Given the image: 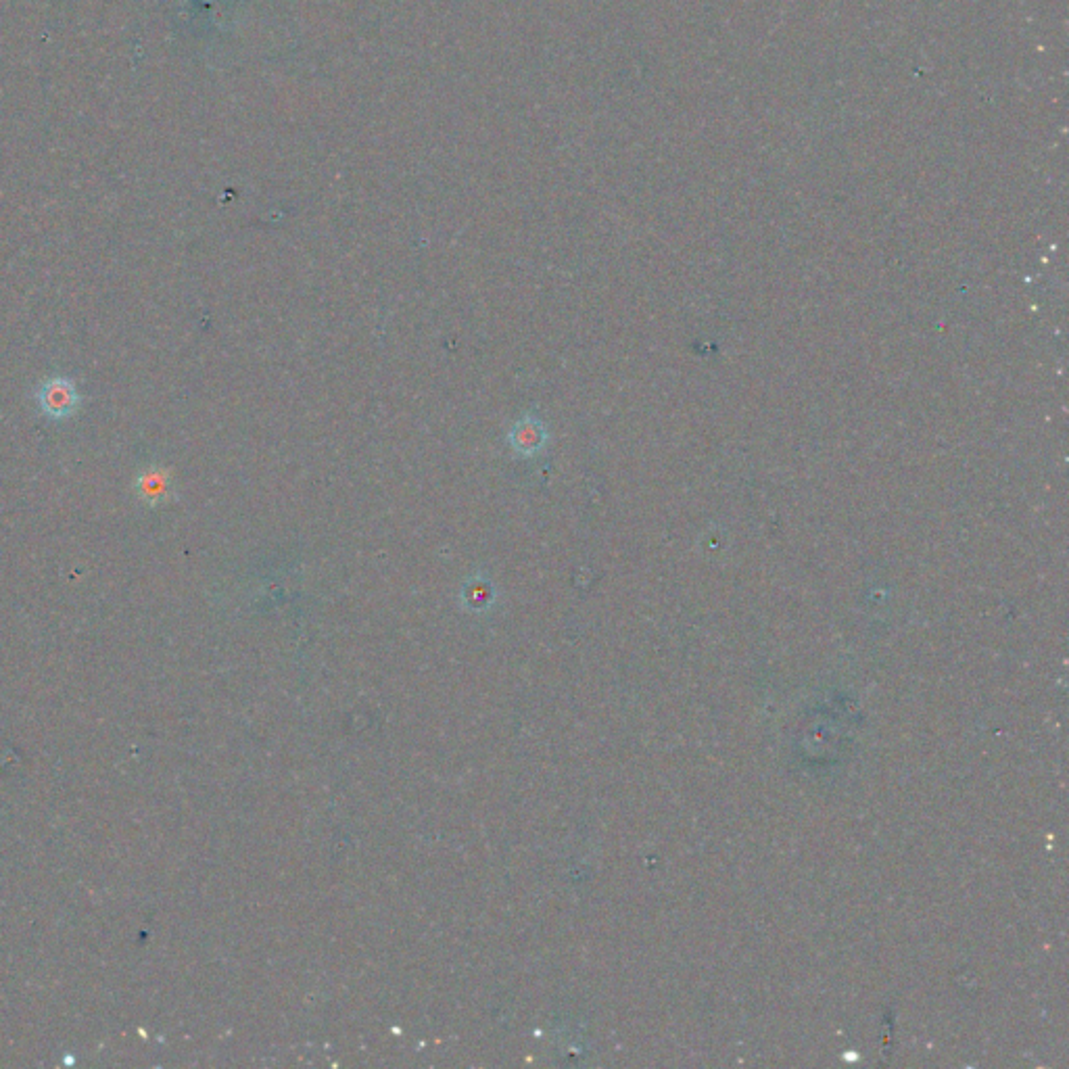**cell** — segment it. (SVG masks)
<instances>
[{"instance_id":"cell-2","label":"cell","mask_w":1069,"mask_h":1069,"mask_svg":"<svg viewBox=\"0 0 1069 1069\" xmlns=\"http://www.w3.org/2000/svg\"><path fill=\"white\" fill-rule=\"evenodd\" d=\"M508 441L518 456L537 458L541 451L548 447L550 435L545 424L535 414H525L512 424Z\"/></svg>"},{"instance_id":"cell-1","label":"cell","mask_w":1069,"mask_h":1069,"mask_svg":"<svg viewBox=\"0 0 1069 1069\" xmlns=\"http://www.w3.org/2000/svg\"><path fill=\"white\" fill-rule=\"evenodd\" d=\"M36 399H38L42 414L49 416L51 420H65L69 416H74L82 403V397L76 389L74 380L63 378V376L44 380L42 387L36 393Z\"/></svg>"},{"instance_id":"cell-3","label":"cell","mask_w":1069,"mask_h":1069,"mask_svg":"<svg viewBox=\"0 0 1069 1069\" xmlns=\"http://www.w3.org/2000/svg\"><path fill=\"white\" fill-rule=\"evenodd\" d=\"M136 489H138V495L149 506H157V504L168 500V495H170V474L165 470H161V468H149L147 472H142L138 477Z\"/></svg>"}]
</instances>
